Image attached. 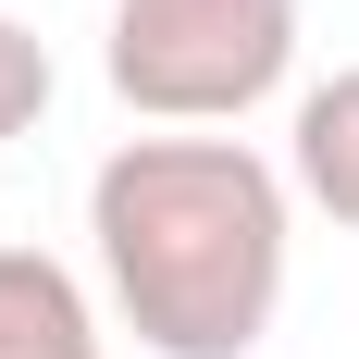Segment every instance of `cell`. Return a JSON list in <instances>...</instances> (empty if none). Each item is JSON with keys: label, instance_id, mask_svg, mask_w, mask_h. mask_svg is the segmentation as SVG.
<instances>
[{"label": "cell", "instance_id": "cell-1", "mask_svg": "<svg viewBox=\"0 0 359 359\" xmlns=\"http://www.w3.org/2000/svg\"><path fill=\"white\" fill-rule=\"evenodd\" d=\"M87 248L149 359H248L285 310V174L248 137H124L87 174Z\"/></svg>", "mask_w": 359, "mask_h": 359}, {"label": "cell", "instance_id": "cell-2", "mask_svg": "<svg viewBox=\"0 0 359 359\" xmlns=\"http://www.w3.org/2000/svg\"><path fill=\"white\" fill-rule=\"evenodd\" d=\"M100 62L149 124H248L297 62V0H111Z\"/></svg>", "mask_w": 359, "mask_h": 359}, {"label": "cell", "instance_id": "cell-3", "mask_svg": "<svg viewBox=\"0 0 359 359\" xmlns=\"http://www.w3.org/2000/svg\"><path fill=\"white\" fill-rule=\"evenodd\" d=\"M0 359H100V310L50 248H0Z\"/></svg>", "mask_w": 359, "mask_h": 359}, {"label": "cell", "instance_id": "cell-4", "mask_svg": "<svg viewBox=\"0 0 359 359\" xmlns=\"http://www.w3.org/2000/svg\"><path fill=\"white\" fill-rule=\"evenodd\" d=\"M285 186L359 236V62L323 74V87L297 100V124H285Z\"/></svg>", "mask_w": 359, "mask_h": 359}, {"label": "cell", "instance_id": "cell-5", "mask_svg": "<svg viewBox=\"0 0 359 359\" xmlns=\"http://www.w3.org/2000/svg\"><path fill=\"white\" fill-rule=\"evenodd\" d=\"M50 87H62V74H50V37L0 13V137H37V124H50Z\"/></svg>", "mask_w": 359, "mask_h": 359}]
</instances>
